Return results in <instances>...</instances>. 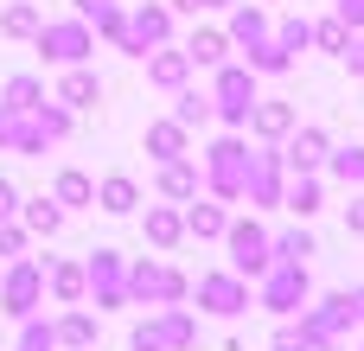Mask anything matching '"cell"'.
<instances>
[{
    "label": "cell",
    "mask_w": 364,
    "mask_h": 351,
    "mask_svg": "<svg viewBox=\"0 0 364 351\" xmlns=\"http://www.w3.org/2000/svg\"><path fill=\"white\" fill-rule=\"evenodd\" d=\"M32 38H38V51H45L51 64H83V58L96 51L90 19H51V26L38 19V32H32Z\"/></svg>",
    "instance_id": "1"
},
{
    "label": "cell",
    "mask_w": 364,
    "mask_h": 351,
    "mask_svg": "<svg viewBox=\"0 0 364 351\" xmlns=\"http://www.w3.org/2000/svg\"><path fill=\"white\" fill-rule=\"evenodd\" d=\"M250 147L243 141H218L211 147V160H205V173H211V192L218 198H243V185H250Z\"/></svg>",
    "instance_id": "2"
},
{
    "label": "cell",
    "mask_w": 364,
    "mask_h": 351,
    "mask_svg": "<svg viewBox=\"0 0 364 351\" xmlns=\"http://www.w3.org/2000/svg\"><path fill=\"white\" fill-rule=\"evenodd\" d=\"M128 294H134V301H154V307H179V301H186V275L166 269V262H141V269L128 275Z\"/></svg>",
    "instance_id": "3"
},
{
    "label": "cell",
    "mask_w": 364,
    "mask_h": 351,
    "mask_svg": "<svg viewBox=\"0 0 364 351\" xmlns=\"http://www.w3.org/2000/svg\"><path fill=\"white\" fill-rule=\"evenodd\" d=\"M262 275H269V281H262V307H269V313H301V301H307V269H301V262H269Z\"/></svg>",
    "instance_id": "4"
},
{
    "label": "cell",
    "mask_w": 364,
    "mask_h": 351,
    "mask_svg": "<svg viewBox=\"0 0 364 351\" xmlns=\"http://www.w3.org/2000/svg\"><path fill=\"white\" fill-rule=\"evenodd\" d=\"M38 294H45V262H13V269L0 275V307H6L13 320H26V313L38 307Z\"/></svg>",
    "instance_id": "5"
},
{
    "label": "cell",
    "mask_w": 364,
    "mask_h": 351,
    "mask_svg": "<svg viewBox=\"0 0 364 351\" xmlns=\"http://www.w3.org/2000/svg\"><path fill=\"white\" fill-rule=\"evenodd\" d=\"M198 339V326H192V313H179V307H166V320H154V326H134V351H192Z\"/></svg>",
    "instance_id": "6"
},
{
    "label": "cell",
    "mask_w": 364,
    "mask_h": 351,
    "mask_svg": "<svg viewBox=\"0 0 364 351\" xmlns=\"http://www.w3.org/2000/svg\"><path fill=\"white\" fill-rule=\"evenodd\" d=\"M166 32H173V13H166V6H147V0H141V6L128 13V26H122V38H115V45H122L128 58H141L147 45H166Z\"/></svg>",
    "instance_id": "7"
},
{
    "label": "cell",
    "mask_w": 364,
    "mask_h": 351,
    "mask_svg": "<svg viewBox=\"0 0 364 351\" xmlns=\"http://www.w3.org/2000/svg\"><path fill=\"white\" fill-rule=\"evenodd\" d=\"M211 102H218L211 115H224L230 128H243V122H250V102H256V77H250V70H237V64H224V70H218V96H211Z\"/></svg>",
    "instance_id": "8"
},
{
    "label": "cell",
    "mask_w": 364,
    "mask_h": 351,
    "mask_svg": "<svg viewBox=\"0 0 364 351\" xmlns=\"http://www.w3.org/2000/svg\"><path fill=\"white\" fill-rule=\"evenodd\" d=\"M83 288H96V301H102V307H122V301H128L122 256H115V249H96V256L83 262Z\"/></svg>",
    "instance_id": "9"
},
{
    "label": "cell",
    "mask_w": 364,
    "mask_h": 351,
    "mask_svg": "<svg viewBox=\"0 0 364 351\" xmlns=\"http://www.w3.org/2000/svg\"><path fill=\"white\" fill-rule=\"evenodd\" d=\"M198 307H205V313H218V320H237V313L250 307L243 275H205V281H198Z\"/></svg>",
    "instance_id": "10"
},
{
    "label": "cell",
    "mask_w": 364,
    "mask_h": 351,
    "mask_svg": "<svg viewBox=\"0 0 364 351\" xmlns=\"http://www.w3.org/2000/svg\"><path fill=\"white\" fill-rule=\"evenodd\" d=\"M224 237H230V262H237V275H262L275 256H269V237L256 230V224H224Z\"/></svg>",
    "instance_id": "11"
},
{
    "label": "cell",
    "mask_w": 364,
    "mask_h": 351,
    "mask_svg": "<svg viewBox=\"0 0 364 351\" xmlns=\"http://www.w3.org/2000/svg\"><path fill=\"white\" fill-rule=\"evenodd\" d=\"M243 198H256V205H282V160H275V153H256V160H250V185H243Z\"/></svg>",
    "instance_id": "12"
},
{
    "label": "cell",
    "mask_w": 364,
    "mask_h": 351,
    "mask_svg": "<svg viewBox=\"0 0 364 351\" xmlns=\"http://www.w3.org/2000/svg\"><path fill=\"white\" fill-rule=\"evenodd\" d=\"M96 96H102V83H96V70H77V64H70V77L58 83V96H51V102H64V109H90Z\"/></svg>",
    "instance_id": "13"
},
{
    "label": "cell",
    "mask_w": 364,
    "mask_h": 351,
    "mask_svg": "<svg viewBox=\"0 0 364 351\" xmlns=\"http://www.w3.org/2000/svg\"><path fill=\"white\" fill-rule=\"evenodd\" d=\"M282 160H288L294 173H314V166L326 160V134H320V128H301V134L288 141V153H282Z\"/></svg>",
    "instance_id": "14"
},
{
    "label": "cell",
    "mask_w": 364,
    "mask_h": 351,
    "mask_svg": "<svg viewBox=\"0 0 364 351\" xmlns=\"http://www.w3.org/2000/svg\"><path fill=\"white\" fill-rule=\"evenodd\" d=\"M250 122H256L262 141H275V134L294 128V109H288V102H250Z\"/></svg>",
    "instance_id": "15"
},
{
    "label": "cell",
    "mask_w": 364,
    "mask_h": 351,
    "mask_svg": "<svg viewBox=\"0 0 364 351\" xmlns=\"http://www.w3.org/2000/svg\"><path fill=\"white\" fill-rule=\"evenodd\" d=\"M160 192L166 198H198V166L179 153V160H166V173H160Z\"/></svg>",
    "instance_id": "16"
},
{
    "label": "cell",
    "mask_w": 364,
    "mask_h": 351,
    "mask_svg": "<svg viewBox=\"0 0 364 351\" xmlns=\"http://www.w3.org/2000/svg\"><path fill=\"white\" fill-rule=\"evenodd\" d=\"M230 38H237L243 51H250V45H269V13H262V6H243V13L230 19Z\"/></svg>",
    "instance_id": "17"
},
{
    "label": "cell",
    "mask_w": 364,
    "mask_h": 351,
    "mask_svg": "<svg viewBox=\"0 0 364 351\" xmlns=\"http://www.w3.org/2000/svg\"><path fill=\"white\" fill-rule=\"evenodd\" d=\"M147 153H154V160H179V153H186V128H179V122H154V128H147Z\"/></svg>",
    "instance_id": "18"
},
{
    "label": "cell",
    "mask_w": 364,
    "mask_h": 351,
    "mask_svg": "<svg viewBox=\"0 0 364 351\" xmlns=\"http://www.w3.org/2000/svg\"><path fill=\"white\" fill-rule=\"evenodd\" d=\"M96 205H102V211H115V217H128V211L141 205V192H134V179H122V173H115V179H102Z\"/></svg>",
    "instance_id": "19"
},
{
    "label": "cell",
    "mask_w": 364,
    "mask_h": 351,
    "mask_svg": "<svg viewBox=\"0 0 364 351\" xmlns=\"http://www.w3.org/2000/svg\"><path fill=\"white\" fill-rule=\"evenodd\" d=\"M186 70H192V58H186V51H160V58L147 64V77H154L160 90H179V83H186Z\"/></svg>",
    "instance_id": "20"
},
{
    "label": "cell",
    "mask_w": 364,
    "mask_h": 351,
    "mask_svg": "<svg viewBox=\"0 0 364 351\" xmlns=\"http://www.w3.org/2000/svg\"><path fill=\"white\" fill-rule=\"evenodd\" d=\"M51 198H58V211H83V205L96 198V185H90L83 173H58V192H51Z\"/></svg>",
    "instance_id": "21"
},
{
    "label": "cell",
    "mask_w": 364,
    "mask_h": 351,
    "mask_svg": "<svg viewBox=\"0 0 364 351\" xmlns=\"http://www.w3.org/2000/svg\"><path fill=\"white\" fill-rule=\"evenodd\" d=\"M147 237H154L160 249H173V243L186 237V217H179V211H166V205H154V211H147Z\"/></svg>",
    "instance_id": "22"
},
{
    "label": "cell",
    "mask_w": 364,
    "mask_h": 351,
    "mask_svg": "<svg viewBox=\"0 0 364 351\" xmlns=\"http://www.w3.org/2000/svg\"><path fill=\"white\" fill-rule=\"evenodd\" d=\"M45 281H51V294H58L64 307H77V301H83V269H77V262H58V269H45Z\"/></svg>",
    "instance_id": "23"
},
{
    "label": "cell",
    "mask_w": 364,
    "mask_h": 351,
    "mask_svg": "<svg viewBox=\"0 0 364 351\" xmlns=\"http://www.w3.org/2000/svg\"><path fill=\"white\" fill-rule=\"evenodd\" d=\"M51 333H58V345H77V351H90V345H96V320H90V313H64Z\"/></svg>",
    "instance_id": "24"
},
{
    "label": "cell",
    "mask_w": 364,
    "mask_h": 351,
    "mask_svg": "<svg viewBox=\"0 0 364 351\" xmlns=\"http://www.w3.org/2000/svg\"><path fill=\"white\" fill-rule=\"evenodd\" d=\"M58 224H64L58 198H32V205H26V230H32V237H58Z\"/></svg>",
    "instance_id": "25"
},
{
    "label": "cell",
    "mask_w": 364,
    "mask_h": 351,
    "mask_svg": "<svg viewBox=\"0 0 364 351\" xmlns=\"http://www.w3.org/2000/svg\"><path fill=\"white\" fill-rule=\"evenodd\" d=\"M0 32H6V38H32V32H38V6L13 0V6L0 13Z\"/></svg>",
    "instance_id": "26"
},
{
    "label": "cell",
    "mask_w": 364,
    "mask_h": 351,
    "mask_svg": "<svg viewBox=\"0 0 364 351\" xmlns=\"http://www.w3.org/2000/svg\"><path fill=\"white\" fill-rule=\"evenodd\" d=\"M224 51H230V38H224V32H192V45H186V58H192V64H224Z\"/></svg>",
    "instance_id": "27"
},
{
    "label": "cell",
    "mask_w": 364,
    "mask_h": 351,
    "mask_svg": "<svg viewBox=\"0 0 364 351\" xmlns=\"http://www.w3.org/2000/svg\"><path fill=\"white\" fill-rule=\"evenodd\" d=\"M0 102H6V109H32V102H45V83H38V77H6Z\"/></svg>",
    "instance_id": "28"
},
{
    "label": "cell",
    "mask_w": 364,
    "mask_h": 351,
    "mask_svg": "<svg viewBox=\"0 0 364 351\" xmlns=\"http://www.w3.org/2000/svg\"><path fill=\"white\" fill-rule=\"evenodd\" d=\"M224 224H230L224 205H192V211H186V230H192V237H224Z\"/></svg>",
    "instance_id": "29"
},
{
    "label": "cell",
    "mask_w": 364,
    "mask_h": 351,
    "mask_svg": "<svg viewBox=\"0 0 364 351\" xmlns=\"http://www.w3.org/2000/svg\"><path fill=\"white\" fill-rule=\"evenodd\" d=\"M269 256H275V262H301V269H307L314 237H307V230H288V237H275V243H269Z\"/></svg>",
    "instance_id": "30"
},
{
    "label": "cell",
    "mask_w": 364,
    "mask_h": 351,
    "mask_svg": "<svg viewBox=\"0 0 364 351\" xmlns=\"http://www.w3.org/2000/svg\"><path fill=\"white\" fill-rule=\"evenodd\" d=\"M13 351H58V333H51L45 320L26 313V320H19V345H13Z\"/></svg>",
    "instance_id": "31"
},
{
    "label": "cell",
    "mask_w": 364,
    "mask_h": 351,
    "mask_svg": "<svg viewBox=\"0 0 364 351\" xmlns=\"http://www.w3.org/2000/svg\"><path fill=\"white\" fill-rule=\"evenodd\" d=\"M275 45L294 58V51H307V45H314V26H307V19H282V26H275Z\"/></svg>",
    "instance_id": "32"
},
{
    "label": "cell",
    "mask_w": 364,
    "mask_h": 351,
    "mask_svg": "<svg viewBox=\"0 0 364 351\" xmlns=\"http://www.w3.org/2000/svg\"><path fill=\"white\" fill-rule=\"evenodd\" d=\"M179 128H198V122H211V96H198V90H186L179 96V115H173Z\"/></svg>",
    "instance_id": "33"
},
{
    "label": "cell",
    "mask_w": 364,
    "mask_h": 351,
    "mask_svg": "<svg viewBox=\"0 0 364 351\" xmlns=\"http://www.w3.org/2000/svg\"><path fill=\"white\" fill-rule=\"evenodd\" d=\"M282 205H288V211H301V217H314V211H320V185H314V179H294V192H288Z\"/></svg>",
    "instance_id": "34"
},
{
    "label": "cell",
    "mask_w": 364,
    "mask_h": 351,
    "mask_svg": "<svg viewBox=\"0 0 364 351\" xmlns=\"http://www.w3.org/2000/svg\"><path fill=\"white\" fill-rule=\"evenodd\" d=\"M333 173H339L346 185H364V147H346V153H333Z\"/></svg>",
    "instance_id": "35"
},
{
    "label": "cell",
    "mask_w": 364,
    "mask_h": 351,
    "mask_svg": "<svg viewBox=\"0 0 364 351\" xmlns=\"http://www.w3.org/2000/svg\"><path fill=\"white\" fill-rule=\"evenodd\" d=\"M314 38H320L326 51H346V45H352V38H346V19H320V26H314Z\"/></svg>",
    "instance_id": "36"
},
{
    "label": "cell",
    "mask_w": 364,
    "mask_h": 351,
    "mask_svg": "<svg viewBox=\"0 0 364 351\" xmlns=\"http://www.w3.org/2000/svg\"><path fill=\"white\" fill-rule=\"evenodd\" d=\"M275 351H314L307 326H282V333H275Z\"/></svg>",
    "instance_id": "37"
},
{
    "label": "cell",
    "mask_w": 364,
    "mask_h": 351,
    "mask_svg": "<svg viewBox=\"0 0 364 351\" xmlns=\"http://www.w3.org/2000/svg\"><path fill=\"white\" fill-rule=\"evenodd\" d=\"M26 249V230H13V224H0V256H19Z\"/></svg>",
    "instance_id": "38"
},
{
    "label": "cell",
    "mask_w": 364,
    "mask_h": 351,
    "mask_svg": "<svg viewBox=\"0 0 364 351\" xmlns=\"http://www.w3.org/2000/svg\"><path fill=\"white\" fill-rule=\"evenodd\" d=\"M13 211H19V192H13V179H0V224H6Z\"/></svg>",
    "instance_id": "39"
},
{
    "label": "cell",
    "mask_w": 364,
    "mask_h": 351,
    "mask_svg": "<svg viewBox=\"0 0 364 351\" xmlns=\"http://www.w3.org/2000/svg\"><path fill=\"white\" fill-rule=\"evenodd\" d=\"M109 6H115V0H77V19H102Z\"/></svg>",
    "instance_id": "40"
},
{
    "label": "cell",
    "mask_w": 364,
    "mask_h": 351,
    "mask_svg": "<svg viewBox=\"0 0 364 351\" xmlns=\"http://www.w3.org/2000/svg\"><path fill=\"white\" fill-rule=\"evenodd\" d=\"M339 19L346 26H364V0H339Z\"/></svg>",
    "instance_id": "41"
},
{
    "label": "cell",
    "mask_w": 364,
    "mask_h": 351,
    "mask_svg": "<svg viewBox=\"0 0 364 351\" xmlns=\"http://www.w3.org/2000/svg\"><path fill=\"white\" fill-rule=\"evenodd\" d=\"M346 230H358V237H364V198L352 205V211H346Z\"/></svg>",
    "instance_id": "42"
},
{
    "label": "cell",
    "mask_w": 364,
    "mask_h": 351,
    "mask_svg": "<svg viewBox=\"0 0 364 351\" xmlns=\"http://www.w3.org/2000/svg\"><path fill=\"white\" fill-rule=\"evenodd\" d=\"M346 313H352V320H364V288H358V294H346Z\"/></svg>",
    "instance_id": "43"
},
{
    "label": "cell",
    "mask_w": 364,
    "mask_h": 351,
    "mask_svg": "<svg viewBox=\"0 0 364 351\" xmlns=\"http://www.w3.org/2000/svg\"><path fill=\"white\" fill-rule=\"evenodd\" d=\"M346 58H352V70L364 77V38H358V45H346Z\"/></svg>",
    "instance_id": "44"
},
{
    "label": "cell",
    "mask_w": 364,
    "mask_h": 351,
    "mask_svg": "<svg viewBox=\"0 0 364 351\" xmlns=\"http://www.w3.org/2000/svg\"><path fill=\"white\" fill-rule=\"evenodd\" d=\"M198 6H230V0H198Z\"/></svg>",
    "instance_id": "45"
}]
</instances>
